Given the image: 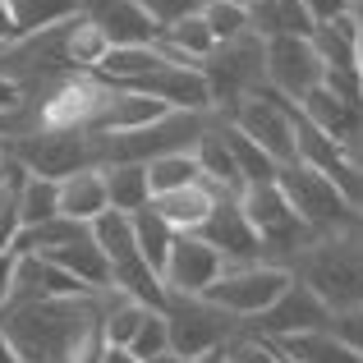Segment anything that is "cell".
Wrapping results in <instances>:
<instances>
[{"label": "cell", "mask_w": 363, "mask_h": 363, "mask_svg": "<svg viewBox=\"0 0 363 363\" xmlns=\"http://www.w3.org/2000/svg\"><path fill=\"white\" fill-rule=\"evenodd\" d=\"M290 276L303 290L318 294V299L327 303V313L363 308V230L313 240L294 257Z\"/></svg>", "instance_id": "obj_1"}, {"label": "cell", "mask_w": 363, "mask_h": 363, "mask_svg": "<svg viewBox=\"0 0 363 363\" xmlns=\"http://www.w3.org/2000/svg\"><path fill=\"white\" fill-rule=\"evenodd\" d=\"M276 189L285 194V203H290V212L299 216L303 225H308L313 240H327V235H354L363 230L359 221V207L350 203L345 194H340L336 184H331L327 175H318L313 166H303V161H290V166L276 170Z\"/></svg>", "instance_id": "obj_2"}, {"label": "cell", "mask_w": 363, "mask_h": 363, "mask_svg": "<svg viewBox=\"0 0 363 363\" xmlns=\"http://www.w3.org/2000/svg\"><path fill=\"white\" fill-rule=\"evenodd\" d=\"M5 157L14 161L18 170L37 179H55L60 184L65 175H79V170L101 166V152L92 133H55V129H33L23 138L5 143Z\"/></svg>", "instance_id": "obj_3"}, {"label": "cell", "mask_w": 363, "mask_h": 363, "mask_svg": "<svg viewBox=\"0 0 363 363\" xmlns=\"http://www.w3.org/2000/svg\"><path fill=\"white\" fill-rule=\"evenodd\" d=\"M290 281H294V276H290L285 262H240V267H225V272L216 276L198 299L212 303V308H221L225 318L253 322L257 313H267L276 299H281V290Z\"/></svg>", "instance_id": "obj_4"}, {"label": "cell", "mask_w": 363, "mask_h": 363, "mask_svg": "<svg viewBox=\"0 0 363 363\" xmlns=\"http://www.w3.org/2000/svg\"><path fill=\"white\" fill-rule=\"evenodd\" d=\"M166 336H170V354L194 363V359H207L216 350L230 345V318L221 308L203 299H189V294H166Z\"/></svg>", "instance_id": "obj_5"}, {"label": "cell", "mask_w": 363, "mask_h": 363, "mask_svg": "<svg viewBox=\"0 0 363 363\" xmlns=\"http://www.w3.org/2000/svg\"><path fill=\"white\" fill-rule=\"evenodd\" d=\"M235 203H240V212L248 216V225H253L257 240H262V262H267V253L299 257L303 248L313 244L308 225L290 212V203H285V194L276 184H248Z\"/></svg>", "instance_id": "obj_6"}, {"label": "cell", "mask_w": 363, "mask_h": 363, "mask_svg": "<svg viewBox=\"0 0 363 363\" xmlns=\"http://www.w3.org/2000/svg\"><path fill=\"white\" fill-rule=\"evenodd\" d=\"M230 124L244 133V138H253L276 166L299 161V157H294V106L285 97H276V92H267V88L248 92L240 106H235Z\"/></svg>", "instance_id": "obj_7"}, {"label": "cell", "mask_w": 363, "mask_h": 363, "mask_svg": "<svg viewBox=\"0 0 363 363\" xmlns=\"http://www.w3.org/2000/svg\"><path fill=\"white\" fill-rule=\"evenodd\" d=\"M262 83L267 92L299 106L313 88H322V60L313 51V37H276L262 42Z\"/></svg>", "instance_id": "obj_8"}, {"label": "cell", "mask_w": 363, "mask_h": 363, "mask_svg": "<svg viewBox=\"0 0 363 363\" xmlns=\"http://www.w3.org/2000/svg\"><path fill=\"white\" fill-rule=\"evenodd\" d=\"M198 69L212 83V101H221V97L244 101L248 92L262 88V42H257L253 33H244V37H235V42L216 46Z\"/></svg>", "instance_id": "obj_9"}, {"label": "cell", "mask_w": 363, "mask_h": 363, "mask_svg": "<svg viewBox=\"0 0 363 363\" xmlns=\"http://www.w3.org/2000/svg\"><path fill=\"white\" fill-rule=\"evenodd\" d=\"M248 327H253V336H262L267 345H272V340H290V336H308V331H327L331 327V313H327V303H322L313 290H303L299 281H290L281 290V299H276L267 313H257Z\"/></svg>", "instance_id": "obj_10"}, {"label": "cell", "mask_w": 363, "mask_h": 363, "mask_svg": "<svg viewBox=\"0 0 363 363\" xmlns=\"http://www.w3.org/2000/svg\"><path fill=\"white\" fill-rule=\"evenodd\" d=\"M129 92H143V97L161 101L166 111H179V116H207L216 106L212 83H207V74L198 65H166V69L129 83Z\"/></svg>", "instance_id": "obj_11"}, {"label": "cell", "mask_w": 363, "mask_h": 363, "mask_svg": "<svg viewBox=\"0 0 363 363\" xmlns=\"http://www.w3.org/2000/svg\"><path fill=\"white\" fill-rule=\"evenodd\" d=\"M221 272H225V262H221L216 248H207L198 235H175L170 257H166V267H161V285H166V294H189V299H198Z\"/></svg>", "instance_id": "obj_12"}, {"label": "cell", "mask_w": 363, "mask_h": 363, "mask_svg": "<svg viewBox=\"0 0 363 363\" xmlns=\"http://www.w3.org/2000/svg\"><path fill=\"white\" fill-rule=\"evenodd\" d=\"M198 240H203L207 248H216L225 267L262 262V240H257V230L248 225V216L240 212L235 198H216V207H212V216L203 221Z\"/></svg>", "instance_id": "obj_13"}, {"label": "cell", "mask_w": 363, "mask_h": 363, "mask_svg": "<svg viewBox=\"0 0 363 363\" xmlns=\"http://www.w3.org/2000/svg\"><path fill=\"white\" fill-rule=\"evenodd\" d=\"M83 18L106 37V46H152L161 37L138 0H83Z\"/></svg>", "instance_id": "obj_14"}, {"label": "cell", "mask_w": 363, "mask_h": 363, "mask_svg": "<svg viewBox=\"0 0 363 363\" xmlns=\"http://www.w3.org/2000/svg\"><path fill=\"white\" fill-rule=\"evenodd\" d=\"M42 257H46V262H55L60 272H69L83 290L111 294V267H106V253L97 248V240H92V230H79L69 244L51 248V253H42Z\"/></svg>", "instance_id": "obj_15"}, {"label": "cell", "mask_w": 363, "mask_h": 363, "mask_svg": "<svg viewBox=\"0 0 363 363\" xmlns=\"http://www.w3.org/2000/svg\"><path fill=\"white\" fill-rule=\"evenodd\" d=\"M299 116L313 124V129L322 133V138L340 143V147H354L363 138V111L345 106V101H336L327 88H313L308 97L299 101Z\"/></svg>", "instance_id": "obj_16"}, {"label": "cell", "mask_w": 363, "mask_h": 363, "mask_svg": "<svg viewBox=\"0 0 363 363\" xmlns=\"http://www.w3.org/2000/svg\"><path fill=\"white\" fill-rule=\"evenodd\" d=\"M216 198H221V194H216L212 184L198 179V184H189V189H175V194L152 198V212H157L175 235H198V230H203V221L212 216Z\"/></svg>", "instance_id": "obj_17"}, {"label": "cell", "mask_w": 363, "mask_h": 363, "mask_svg": "<svg viewBox=\"0 0 363 363\" xmlns=\"http://www.w3.org/2000/svg\"><path fill=\"white\" fill-rule=\"evenodd\" d=\"M166 65H170V55L161 51L157 42H152V46H111V51L97 60L92 74H97L101 83H111V88H129V83L147 79V74L166 69Z\"/></svg>", "instance_id": "obj_18"}, {"label": "cell", "mask_w": 363, "mask_h": 363, "mask_svg": "<svg viewBox=\"0 0 363 363\" xmlns=\"http://www.w3.org/2000/svg\"><path fill=\"white\" fill-rule=\"evenodd\" d=\"M248 33H253L257 42L313 37V18L303 14L299 0H248Z\"/></svg>", "instance_id": "obj_19"}, {"label": "cell", "mask_w": 363, "mask_h": 363, "mask_svg": "<svg viewBox=\"0 0 363 363\" xmlns=\"http://www.w3.org/2000/svg\"><path fill=\"white\" fill-rule=\"evenodd\" d=\"M55 189H60V216L74 221V225H92L101 212H111L106 184H101V166L79 170V175H65Z\"/></svg>", "instance_id": "obj_20"}, {"label": "cell", "mask_w": 363, "mask_h": 363, "mask_svg": "<svg viewBox=\"0 0 363 363\" xmlns=\"http://www.w3.org/2000/svg\"><path fill=\"white\" fill-rule=\"evenodd\" d=\"M359 37H363V18L345 14L331 23L313 28V51H318L322 69H359Z\"/></svg>", "instance_id": "obj_21"}, {"label": "cell", "mask_w": 363, "mask_h": 363, "mask_svg": "<svg viewBox=\"0 0 363 363\" xmlns=\"http://www.w3.org/2000/svg\"><path fill=\"white\" fill-rule=\"evenodd\" d=\"M101 184H106V203L111 212H143V207L152 203V189H147V170L138 166V161H111V166H101Z\"/></svg>", "instance_id": "obj_22"}, {"label": "cell", "mask_w": 363, "mask_h": 363, "mask_svg": "<svg viewBox=\"0 0 363 363\" xmlns=\"http://www.w3.org/2000/svg\"><path fill=\"white\" fill-rule=\"evenodd\" d=\"M5 9L14 18V33L33 37V33H46V28H60L69 18H79L83 0H5Z\"/></svg>", "instance_id": "obj_23"}, {"label": "cell", "mask_w": 363, "mask_h": 363, "mask_svg": "<svg viewBox=\"0 0 363 363\" xmlns=\"http://www.w3.org/2000/svg\"><path fill=\"white\" fill-rule=\"evenodd\" d=\"M267 345V340H262ZM272 350L285 363H363L359 354H350L331 331H308V336H290V340H272Z\"/></svg>", "instance_id": "obj_24"}, {"label": "cell", "mask_w": 363, "mask_h": 363, "mask_svg": "<svg viewBox=\"0 0 363 363\" xmlns=\"http://www.w3.org/2000/svg\"><path fill=\"white\" fill-rule=\"evenodd\" d=\"M216 129H221V143H225V152L235 157V170H240L244 189H248V184H276V170H281V166H276V161L267 157V152L257 147L253 138H244V133L235 129L230 120H225V124H216Z\"/></svg>", "instance_id": "obj_25"}, {"label": "cell", "mask_w": 363, "mask_h": 363, "mask_svg": "<svg viewBox=\"0 0 363 363\" xmlns=\"http://www.w3.org/2000/svg\"><path fill=\"white\" fill-rule=\"evenodd\" d=\"M55 216H60V189H55V179H37L23 170V179H18V230L46 225Z\"/></svg>", "instance_id": "obj_26"}, {"label": "cell", "mask_w": 363, "mask_h": 363, "mask_svg": "<svg viewBox=\"0 0 363 363\" xmlns=\"http://www.w3.org/2000/svg\"><path fill=\"white\" fill-rule=\"evenodd\" d=\"M147 313H157V308H143V303L124 299V294H116V299L106 294V303H101V322H97L101 340H106V345L129 350V340L138 336V327H143V318H147Z\"/></svg>", "instance_id": "obj_27"}, {"label": "cell", "mask_w": 363, "mask_h": 363, "mask_svg": "<svg viewBox=\"0 0 363 363\" xmlns=\"http://www.w3.org/2000/svg\"><path fill=\"white\" fill-rule=\"evenodd\" d=\"M129 221H133V244H138L143 262L161 276V267H166V257H170V244H175V230H170V225L152 212V203L143 207V212H133Z\"/></svg>", "instance_id": "obj_28"}, {"label": "cell", "mask_w": 363, "mask_h": 363, "mask_svg": "<svg viewBox=\"0 0 363 363\" xmlns=\"http://www.w3.org/2000/svg\"><path fill=\"white\" fill-rule=\"evenodd\" d=\"M147 189H152V198H161V194H175V189H189V184H198V161H194V152H166V157H157V161H147Z\"/></svg>", "instance_id": "obj_29"}, {"label": "cell", "mask_w": 363, "mask_h": 363, "mask_svg": "<svg viewBox=\"0 0 363 363\" xmlns=\"http://www.w3.org/2000/svg\"><path fill=\"white\" fill-rule=\"evenodd\" d=\"M203 23L212 28L216 46H225V42H235V37L248 33V9L230 5V0H207V5H203Z\"/></svg>", "instance_id": "obj_30"}, {"label": "cell", "mask_w": 363, "mask_h": 363, "mask_svg": "<svg viewBox=\"0 0 363 363\" xmlns=\"http://www.w3.org/2000/svg\"><path fill=\"white\" fill-rule=\"evenodd\" d=\"M5 161H9V157H5ZM18 179H23V170L9 161L5 184H0V257L14 253V235H18Z\"/></svg>", "instance_id": "obj_31"}, {"label": "cell", "mask_w": 363, "mask_h": 363, "mask_svg": "<svg viewBox=\"0 0 363 363\" xmlns=\"http://www.w3.org/2000/svg\"><path fill=\"white\" fill-rule=\"evenodd\" d=\"M129 354L138 363H147L157 354H170V336H166V318H161V313H147V318H143L138 336L129 340Z\"/></svg>", "instance_id": "obj_32"}, {"label": "cell", "mask_w": 363, "mask_h": 363, "mask_svg": "<svg viewBox=\"0 0 363 363\" xmlns=\"http://www.w3.org/2000/svg\"><path fill=\"white\" fill-rule=\"evenodd\" d=\"M143 5V14L152 18V23L166 33L170 23H179V18H189V14H203V5L207 0H138Z\"/></svg>", "instance_id": "obj_33"}, {"label": "cell", "mask_w": 363, "mask_h": 363, "mask_svg": "<svg viewBox=\"0 0 363 363\" xmlns=\"http://www.w3.org/2000/svg\"><path fill=\"white\" fill-rule=\"evenodd\" d=\"M331 336L350 350V354L363 359V308H345V313H331Z\"/></svg>", "instance_id": "obj_34"}, {"label": "cell", "mask_w": 363, "mask_h": 363, "mask_svg": "<svg viewBox=\"0 0 363 363\" xmlns=\"http://www.w3.org/2000/svg\"><path fill=\"white\" fill-rule=\"evenodd\" d=\"M299 5H303V14L313 18V28H318V23H331V18L354 14V0H299Z\"/></svg>", "instance_id": "obj_35"}, {"label": "cell", "mask_w": 363, "mask_h": 363, "mask_svg": "<svg viewBox=\"0 0 363 363\" xmlns=\"http://www.w3.org/2000/svg\"><path fill=\"white\" fill-rule=\"evenodd\" d=\"M23 106H28L23 88H18V83H9L5 74H0V116H9V111H23Z\"/></svg>", "instance_id": "obj_36"}, {"label": "cell", "mask_w": 363, "mask_h": 363, "mask_svg": "<svg viewBox=\"0 0 363 363\" xmlns=\"http://www.w3.org/2000/svg\"><path fill=\"white\" fill-rule=\"evenodd\" d=\"M14 262H18L14 253H5V257H0V308H5V299H9V285H14Z\"/></svg>", "instance_id": "obj_37"}, {"label": "cell", "mask_w": 363, "mask_h": 363, "mask_svg": "<svg viewBox=\"0 0 363 363\" xmlns=\"http://www.w3.org/2000/svg\"><path fill=\"white\" fill-rule=\"evenodd\" d=\"M9 42H18V33H14V18H9L5 0H0V46H9Z\"/></svg>", "instance_id": "obj_38"}, {"label": "cell", "mask_w": 363, "mask_h": 363, "mask_svg": "<svg viewBox=\"0 0 363 363\" xmlns=\"http://www.w3.org/2000/svg\"><path fill=\"white\" fill-rule=\"evenodd\" d=\"M97 363H138L129 354V350H120V345H101V359Z\"/></svg>", "instance_id": "obj_39"}, {"label": "cell", "mask_w": 363, "mask_h": 363, "mask_svg": "<svg viewBox=\"0 0 363 363\" xmlns=\"http://www.w3.org/2000/svg\"><path fill=\"white\" fill-rule=\"evenodd\" d=\"M0 363H18V359H14V350H9V340H5V336H0Z\"/></svg>", "instance_id": "obj_40"}, {"label": "cell", "mask_w": 363, "mask_h": 363, "mask_svg": "<svg viewBox=\"0 0 363 363\" xmlns=\"http://www.w3.org/2000/svg\"><path fill=\"white\" fill-rule=\"evenodd\" d=\"M5 170H9V161H5V143H0V184H5Z\"/></svg>", "instance_id": "obj_41"}, {"label": "cell", "mask_w": 363, "mask_h": 363, "mask_svg": "<svg viewBox=\"0 0 363 363\" xmlns=\"http://www.w3.org/2000/svg\"><path fill=\"white\" fill-rule=\"evenodd\" d=\"M147 363H184V359H175V354H157V359H147Z\"/></svg>", "instance_id": "obj_42"}, {"label": "cell", "mask_w": 363, "mask_h": 363, "mask_svg": "<svg viewBox=\"0 0 363 363\" xmlns=\"http://www.w3.org/2000/svg\"><path fill=\"white\" fill-rule=\"evenodd\" d=\"M359 79H363V37H359Z\"/></svg>", "instance_id": "obj_43"}, {"label": "cell", "mask_w": 363, "mask_h": 363, "mask_svg": "<svg viewBox=\"0 0 363 363\" xmlns=\"http://www.w3.org/2000/svg\"><path fill=\"white\" fill-rule=\"evenodd\" d=\"M230 5H244V9H248V0H230Z\"/></svg>", "instance_id": "obj_44"}, {"label": "cell", "mask_w": 363, "mask_h": 363, "mask_svg": "<svg viewBox=\"0 0 363 363\" xmlns=\"http://www.w3.org/2000/svg\"><path fill=\"white\" fill-rule=\"evenodd\" d=\"M359 9H363V0H354V14H359Z\"/></svg>", "instance_id": "obj_45"}, {"label": "cell", "mask_w": 363, "mask_h": 363, "mask_svg": "<svg viewBox=\"0 0 363 363\" xmlns=\"http://www.w3.org/2000/svg\"><path fill=\"white\" fill-rule=\"evenodd\" d=\"M359 221H363V203H359Z\"/></svg>", "instance_id": "obj_46"}, {"label": "cell", "mask_w": 363, "mask_h": 363, "mask_svg": "<svg viewBox=\"0 0 363 363\" xmlns=\"http://www.w3.org/2000/svg\"><path fill=\"white\" fill-rule=\"evenodd\" d=\"M359 143H363V138H359Z\"/></svg>", "instance_id": "obj_47"}]
</instances>
